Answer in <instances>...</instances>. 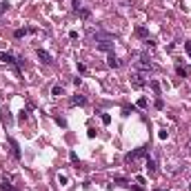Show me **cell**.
<instances>
[{
	"mask_svg": "<svg viewBox=\"0 0 191 191\" xmlns=\"http://www.w3.org/2000/svg\"><path fill=\"white\" fill-rule=\"evenodd\" d=\"M51 93L56 96V98H58V96H64V89H62V84H53V87H51Z\"/></svg>",
	"mask_w": 191,
	"mask_h": 191,
	"instance_id": "2e32d148",
	"label": "cell"
},
{
	"mask_svg": "<svg viewBox=\"0 0 191 191\" xmlns=\"http://www.w3.org/2000/svg\"><path fill=\"white\" fill-rule=\"evenodd\" d=\"M69 104L71 107H76V104H78V107H84V104H87V98H84V96H71V100H69Z\"/></svg>",
	"mask_w": 191,
	"mask_h": 191,
	"instance_id": "30bf717a",
	"label": "cell"
},
{
	"mask_svg": "<svg viewBox=\"0 0 191 191\" xmlns=\"http://www.w3.org/2000/svg\"><path fill=\"white\" fill-rule=\"evenodd\" d=\"M73 84H76V87H80V84H82V78H78V76H76V78H73Z\"/></svg>",
	"mask_w": 191,
	"mask_h": 191,
	"instance_id": "1f68e13d",
	"label": "cell"
},
{
	"mask_svg": "<svg viewBox=\"0 0 191 191\" xmlns=\"http://www.w3.org/2000/svg\"><path fill=\"white\" fill-rule=\"evenodd\" d=\"M96 49L104 51V53H111L113 51V40H102V42H96Z\"/></svg>",
	"mask_w": 191,
	"mask_h": 191,
	"instance_id": "8992f818",
	"label": "cell"
},
{
	"mask_svg": "<svg viewBox=\"0 0 191 191\" xmlns=\"http://www.w3.org/2000/svg\"><path fill=\"white\" fill-rule=\"evenodd\" d=\"M156 109H165V102H162V98L156 100Z\"/></svg>",
	"mask_w": 191,
	"mask_h": 191,
	"instance_id": "f1b7e54d",
	"label": "cell"
},
{
	"mask_svg": "<svg viewBox=\"0 0 191 191\" xmlns=\"http://www.w3.org/2000/svg\"><path fill=\"white\" fill-rule=\"evenodd\" d=\"M149 154V147H140V149H133L129 151V154L125 156V162H133V160H138V158H145Z\"/></svg>",
	"mask_w": 191,
	"mask_h": 191,
	"instance_id": "7a4b0ae2",
	"label": "cell"
},
{
	"mask_svg": "<svg viewBox=\"0 0 191 191\" xmlns=\"http://www.w3.org/2000/svg\"><path fill=\"white\" fill-rule=\"evenodd\" d=\"M71 7H73V11H78L80 9V0H71Z\"/></svg>",
	"mask_w": 191,
	"mask_h": 191,
	"instance_id": "83f0119b",
	"label": "cell"
},
{
	"mask_svg": "<svg viewBox=\"0 0 191 191\" xmlns=\"http://www.w3.org/2000/svg\"><path fill=\"white\" fill-rule=\"evenodd\" d=\"M0 62H5V64H11L14 69H16V73L20 76V67H18V62H16V58L9 51H0Z\"/></svg>",
	"mask_w": 191,
	"mask_h": 191,
	"instance_id": "3957f363",
	"label": "cell"
},
{
	"mask_svg": "<svg viewBox=\"0 0 191 191\" xmlns=\"http://www.w3.org/2000/svg\"><path fill=\"white\" fill-rule=\"evenodd\" d=\"M36 53H38V58H40V62H45V64H51V62H53V58H51V53H49V51L38 49Z\"/></svg>",
	"mask_w": 191,
	"mask_h": 191,
	"instance_id": "9c48e42d",
	"label": "cell"
},
{
	"mask_svg": "<svg viewBox=\"0 0 191 191\" xmlns=\"http://www.w3.org/2000/svg\"><path fill=\"white\" fill-rule=\"evenodd\" d=\"M7 142H9V147H11V154H14V158H16V160H20V147H18V142H16L11 136L7 138Z\"/></svg>",
	"mask_w": 191,
	"mask_h": 191,
	"instance_id": "ba28073f",
	"label": "cell"
},
{
	"mask_svg": "<svg viewBox=\"0 0 191 191\" xmlns=\"http://www.w3.org/2000/svg\"><path fill=\"white\" fill-rule=\"evenodd\" d=\"M0 191H20V189H16L11 182H7V180H0Z\"/></svg>",
	"mask_w": 191,
	"mask_h": 191,
	"instance_id": "5bb4252c",
	"label": "cell"
},
{
	"mask_svg": "<svg viewBox=\"0 0 191 191\" xmlns=\"http://www.w3.org/2000/svg\"><path fill=\"white\" fill-rule=\"evenodd\" d=\"M113 182H116V185H125V187H127V185H129V180H127L125 176H113Z\"/></svg>",
	"mask_w": 191,
	"mask_h": 191,
	"instance_id": "d6986e66",
	"label": "cell"
},
{
	"mask_svg": "<svg viewBox=\"0 0 191 191\" xmlns=\"http://www.w3.org/2000/svg\"><path fill=\"white\" fill-rule=\"evenodd\" d=\"M185 51L189 53V58H191V42H185Z\"/></svg>",
	"mask_w": 191,
	"mask_h": 191,
	"instance_id": "4dcf8cb0",
	"label": "cell"
},
{
	"mask_svg": "<svg viewBox=\"0 0 191 191\" xmlns=\"http://www.w3.org/2000/svg\"><path fill=\"white\" fill-rule=\"evenodd\" d=\"M176 73L180 76V78H185V76H189L191 71L187 69V67H182V64H180V62H178V64H176Z\"/></svg>",
	"mask_w": 191,
	"mask_h": 191,
	"instance_id": "9a60e30c",
	"label": "cell"
},
{
	"mask_svg": "<svg viewBox=\"0 0 191 191\" xmlns=\"http://www.w3.org/2000/svg\"><path fill=\"white\" fill-rule=\"evenodd\" d=\"M145 84H147V80H145V76H142V73L136 71V73L131 76V87H133V89H142Z\"/></svg>",
	"mask_w": 191,
	"mask_h": 191,
	"instance_id": "277c9868",
	"label": "cell"
},
{
	"mask_svg": "<svg viewBox=\"0 0 191 191\" xmlns=\"http://www.w3.org/2000/svg\"><path fill=\"white\" fill-rule=\"evenodd\" d=\"M133 69H136L138 73H142V71H151V69H154V62H151L147 56H140V58L133 62Z\"/></svg>",
	"mask_w": 191,
	"mask_h": 191,
	"instance_id": "6da1fadb",
	"label": "cell"
},
{
	"mask_svg": "<svg viewBox=\"0 0 191 191\" xmlns=\"http://www.w3.org/2000/svg\"><path fill=\"white\" fill-rule=\"evenodd\" d=\"M145 167H147V173H149V176H154L156 171H158V167H156V162L151 160V158H147V162H145Z\"/></svg>",
	"mask_w": 191,
	"mask_h": 191,
	"instance_id": "7c38bea8",
	"label": "cell"
},
{
	"mask_svg": "<svg viewBox=\"0 0 191 191\" xmlns=\"http://www.w3.org/2000/svg\"><path fill=\"white\" fill-rule=\"evenodd\" d=\"M149 87H151V91H154L156 96H160V82L158 80H149Z\"/></svg>",
	"mask_w": 191,
	"mask_h": 191,
	"instance_id": "e0dca14e",
	"label": "cell"
},
{
	"mask_svg": "<svg viewBox=\"0 0 191 191\" xmlns=\"http://www.w3.org/2000/svg\"><path fill=\"white\" fill-rule=\"evenodd\" d=\"M9 7H11V5H9V0H2V2H0V16H2V14L7 11Z\"/></svg>",
	"mask_w": 191,
	"mask_h": 191,
	"instance_id": "cb8c5ba5",
	"label": "cell"
},
{
	"mask_svg": "<svg viewBox=\"0 0 191 191\" xmlns=\"http://www.w3.org/2000/svg\"><path fill=\"white\" fill-rule=\"evenodd\" d=\"M158 138H160V140H167V138H169V131H167V129H160V131H158Z\"/></svg>",
	"mask_w": 191,
	"mask_h": 191,
	"instance_id": "484cf974",
	"label": "cell"
},
{
	"mask_svg": "<svg viewBox=\"0 0 191 191\" xmlns=\"http://www.w3.org/2000/svg\"><path fill=\"white\" fill-rule=\"evenodd\" d=\"M58 182H60V187H67V182H69V178H67L64 173H58Z\"/></svg>",
	"mask_w": 191,
	"mask_h": 191,
	"instance_id": "7402d4cb",
	"label": "cell"
},
{
	"mask_svg": "<svg viewBox=\"0 0 191 191\" xmlns=\"http://www.w3.org/2000/svg\"><path fill=\"white\" fill-rule=\"evenodd\" d=\"M136 36H138V38H147L149 33H147L145 27H136Z\"/></svg>",
	"mask_w": 191,
	"mask_h": 191,
	"instance_id": "44dd1931",
	"label": "cell"
},
{
	"mask_svg": "<svg viewBox=\"0 0 191 191\" xmlns=\"http://www.w3.org/2000/svg\"><path fill=\"white\" fill-rule=\"evenodd\" d=\"M189 149H191V142H189Z\"/></svg>",
	"mask_w": 191,
	"mask_h": 191,
	"instance_id": "d6a6232c",
	"label": "cell"
},
{
	"mask_svg": "<svg viewBox=\"0 0 191 191\" xmlns=\"http://www.w3.org/2000/svg\"><path fill=\"white\" fill-rule=\"evenodd\" d=\"M69 160L73 162V165H76V167H80V160H78V156H76V154H73V151H71V154H69Z\"/></svg>",
	"mask_w": 191,
	"mask_h": 191,
	"instance_id": "4316f807",
	"label": "cell"
},
{
	"mask_svg": "<svg viewBox=\"0 0 191 191\" xmlns=\"http://www.w3.org/2000/svg\"><path fill=\"white\" fill-rule=\"evenodd\" d=\"M136 111V107H129V104H125V107H122V116H129V113H133Z\"/></svg>",
	"mask_w": 191,
	"mask_h": 191,
	"instance_id": "d4e9b609",
	"label": "cell"
},
{
	"mask_svg": "<svg viewBox=\"0 0 191 191\" xmlns=\"http://www.w3.org/2000/svg\"><path fill=\"white\" fill-rule=\"evenodd\" d=\"M76 14H78V16L82 18V20H87V18L91 16V11H89V9H84V7H80V9H78V11H76Z\"/></svg>",
	"mask_w": 191,
	"mask_h": 191,
	"instance_id": "ac0fdd59",
	"label": "cell"
},
{
	"mask_svg": "<svg viewBox=\"0 0 191 191\" xmlns=\"http://www.w3.org/2000/svg\"><path fill=\"white\" fill-rule=\"evenodd\" d=\"M100 120H102V125H111V116L109 113H100Z\"/></svg>",
	"mask_w": 191,
	"mask_h": 191,
	"instance_id": "603a6c76",
	"label": "cell"
},
{
	"mask_svg": "<svg viewBox=\"0 0 191 191\" xmlns=\"http://www.w3.org/2000/svg\"><path fill=\"white\" fill-rule=\"evenodd\" d=\"M91 38H93L96 42H102V40H116V36L109 33V31H93Z\"/></svg>",
	"mask_w": 191,
	"mask_h": 191,
	"instance_id": "5b68a950",
	"label": "cell"
},
{
	"mask_svg": "<svg viewBox=\"0 0 191 191\" xmlns=\"http://www.w3.org/2000/svg\"><path fill=\"white\" fill-rule=\"evenodd\" d=\"M107 64L111 67V69H118V67H120V60H118L113 53H109V56H107Z\"/></svg>",
	"mask_w": 191,
	"mask_h": 191,
	"instance_id": "4fadbf2b",
	"label": "cell"
},
{
	"mask_svg": "<svg viewBox=\"0 0 191 191\" xmlns=\"http://www.w3.org/2000/svg\"><path fill=\"white\" fill-rule=\"evenodd\" d=\"M136 107H138V109H147V107H149V100H147V98H140V100L136 102Z\"/></svg>",
	"mask_w": 191,
	"mask_h": 191,
	"instance_id": "ffe728a7",
	"label": "cell"
},
{
	"mask_svg": "<svg viewBox=\"0 0 191 191\" xmlns=\"http://www.w3.org/2000/svg\"><path fill=\"white\" fill-rule=\"evenodd\" d=\"M27 33H36V29H33V27H25V29H16V31H14L16 38H22V36H27Z\"/></svg>",
	"mask_w": 191,
	"mask_h": 191,
	"instance_id": "8fae6325",
	"label": "cell"
},
{
	"mask_svg": "<svg viewBox=\"0 0 191 191\" xmlns=\"http://www.w3.org/2000/svg\"><path fill=\"white\" fill-rule=\"evenodd\" d=\"M56 122H58V125H60V127H67V120H64V118H60V116H58V118H56Z\"/></svg>",
	"mask_w": 191,
	"mask_h": 191,
	"instance_id": "f546056e",
	"label": "cell"
},
{
	"mask_svg": "<svg viewBox=\"0 0 191 191\" xmlns=\"http://www.w3.org/2000/svg\"><path fill=\"white\" fill-rule=\"evenodd\" d=\"M0 113H2V125H5V127H11V125H14L11 111H9L7 107H0Z\"/></svg>",
	"mask_w": 191,
	"mask_h": 191,
	"instance_id": "52a82bcc",
	"label": "cell"
}]
</instances>
